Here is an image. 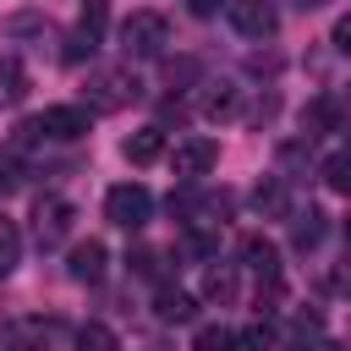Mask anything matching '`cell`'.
<instances>
[{
  "label": "cell",
  "mask_w": 351,
  "mask_h": 351,
  "mask_svg": "<svg viewBox=\"0 0 351 351\" xmlns=\"http://www.w3.org/2000/svg\"><path fill=\"white\" fill-rule=\"evenodd\" d=\"M104 11H110V0H88L82 5V27L88 33H104Z\"/></svg>",
  "instance_id": "484cf974"
},
{
  "label": "cell",
  "mask_w": 351,
  "mask_h": 351,
  "mask_svg": "<svg viewBox=\"0 0 351 351\" xmlns=\"http://www.w3.org/2000/svg\"><path fill=\"white\" fill-rule=\"evenodd\" d=\"M154 313H159L165 324H192V318H197V302H192L186 291H176V285H159V296H154Z\"/></svg>",
  "instance_id": "9c48e42d"
},
{
  "label": "cell",
  "mask_w": 351,
  "mask_h": 351,
  "mask_svg": "<svg viewBox=\"0 0 351 351\" xmlns=\"http://www.w3.org/2000/svg\"><path fill=\"white\" fill-rule=\"evenodd\" d=\"M159 263H165V258H159V252H148V247H143V252H132V269H137V274H148V280H159V274H165Z\"/></svg>",
  "instance_id": "d4e9b609"
},
{
  "label": "cell",
  "mask_w": 351,
  "mask_h": 351,
  "mask_svg": "<svg viewBox=\"0 0 351 351\" xmlns=\"http://www.w3.org/2000/svg\"><path fill=\"white\" fill-rule=\"evenodd\" d=\"M121 154H126L132 165H154V159L165 154V132H159V126H143V132H132V137L121 143Z\"/></svg>",
  "instance_id": "30bf717a"
},
{
  "label": "cell",
  "mask_w": 351,
  "mask_h": 351,
  "mask_svg": "<svg viewBox=\"0 0 351 351\" xmlns=\"http://www.w3.org/2000/svg\"><path fill=\"white\" fill-rule=\"evenodd\" d=\"M165 44H170V22H165L159 11H132V16L121 22V49H126V60H159Z\"/></svg>",
  "instance_id": "6da1fadb"
},
{
  "label": "cell",
  "mask_w": 351,
  "mask_h": 351,
  "mask_svg": "<svg viewBox=\"0 0 351 351\" xmlns=\"http://www.w3.org/2000/svg\"><path fill=\"white\" fill-rule=\"evenodd\" d=\"M329 38H335V49H340V55H351V16H340Z\"/></svg>",
  "instance_id": "83f0119b"
},
{
  "label": "cell",
  "mask_w": 351,
  "mask_h": 351,
  "mask_svg": "<svg viewBox=\"0 0 351 351\" xmlns=\"http://www.w3.org/2000/svg\"><path fill=\"white\" fill-rule=\"evenodd\" d=\"M16 252H22V236H16V225L0 214V280L16 269Z\"/></svg>",
  "instance_id": "ac0fdd59"
},
{
  "label": "cell",
  "mask_w": 351,
  "mask_h": 351,
  "mask_svg": "<svg viewBox=\"0 0 351 351\" xmlns=\"http://www.w3.org/2000/svg\"><path fill=\"white\" fill-rule=\"evenodd\" d=\"M241 258H247V269H258L263 280H280V252H274L269 236H247V241H241Z\"/></svg>",
  "instance_id": "8fae6325"
},
{
  "label": "cell",
  "mask_w": 351,
  "mask_h": 351,
  "mask_svg": "<svg viewBox=\"0 0 351 351\" xmlns=\"http://www.w3.org/2000/svg\"><path fill=\"white\" fill-rule=\"evenodd\" d=\"M16 186H22V159H16V148H0V197Z\"/></svg>",
  "instance_id": "7402d4cb"
},
{
  "label": "cell",
  "mask_w": 351,
  "mask_h": 351,
  "mask_svg": "<svg viewBox=\"0 0 351 351\" xmlns=\"http://www.w3.org/2000/svg\"><path fill=\"white\" fill-rule=\"evenodd\" d=\"M324 186L340 192V197H351V148H340V154L324 159Z\"/></svg>",
  "instance_id": "2e32d148"
},
{
  "label": "cell",
  "mask_w": 351,
  "mask_h": 351,
  "mask_svg": "<svg viewBox=\"0 0 351 351\" xmlns=\"http://www.w3.org/2000/svg\"><path fill=\"white\" fill-rule=\"evenodd\" d=\"M269 346H274V324H263V318L236 335V351H269Z\"/></svg>",
  "instance_id": "d6986e66"
},
{
  "label": "cell",
  "mask_w": 351,
  "mask_h": 351,
  "mask_svg": "<svg viewBox=\"0 0 351 351\" xmlns=\"http://www.w3.org/2000/svg\"><path fill=\"white\" fill-rule=\"evenodd\" d=\"M296 5H302V11H318V5H329V0H296Z\"/></svg>",
  "instance_id": "f546056e"
},
{
  "label": "cell",
  "mask_w": 351,
  "mask_h": 351,
  "mask_svg": "<svg viewBox=\"0 0 351 351\" xmlns=\"http://www.w3.org/2000/svg\"><path fill=\"white\" fill-rule=\"evenodd\" d=\"M71 219H77V208L66 203V197H38V208H33V241L38 247H60L66 236H71Z\"/></svg>",
  "instance_id": "277c9868"
},
{
  "label": "cell",
  "mask_w": 351,
  "mask_h": 351,
  "mask_svg": "<svg viewBox=\"0 0 351 351\" xmlns=\"http://www.w3.org/2000/svg\"><path fill=\"white\" fill-rule=\"evenodd\" d=\"M219 165V143H208V137H186V143H176V154H170V170L181 176V181H197V176H208Z\"/></svg>",
  "instance_id": "52a82bcc"
},
{
  "label": "cell",
  "mask_w": 351,
  "mask_h": 351,
  "mask_svg": "<svg viewBox=\"0 0 351 351\" xmlns=\"http://www.w3.org/2000/svg\"><path fill=\"white\" fill-rule=\"evenodd\" d=\"M143 93V82L132 77V66H99L88 71V110H126Z\"/></svg>",
  "instance_id": "7a4b0ae2"
},
{
  "label": "cell",
  "mask_w": 351,
  "mask_h": 351,
  "mask_svg": "<svg viewBox=\"0 0 351 351\" xmlns=\"http://www.w3.org/2000/svg\"><path fill=\"white\" fill-rule=\"evenodd\" d=\"M225 11H230V27H236L241 38H269V33L280 27L274 0H230Z\"/></svg>",
  "instance_id": "8992f818"
},
{
  "label": "cell",
  "mask_w": 351,
  "mask_h": 351,
  "mask_svg": "<svg viewBox=\"0 0 351 351\" xmlns=\"http://www.w3.org/2000/svg\"><path fill=\"white\" fill-rule=\"evenodd\" d=\"M219 5H230V0H186L192 16H219Z\"/></svg>",
  "instance_id": "f1b7e54d"
},
{
  "label": "cell",
  "mask_w": 351,
  "mask_h": 351,
  "mask_svg": "<svg viewBox=\"0 0 351 351\" xmlns=\"http://www.w3.org/2000/svg\"><path fill=\"white\" fill-rule=\"evenodd\" d=\"M77 351H121V340H115L110 324L88 318V324H77Z\"/></svg>",
  "instance_id": "5bb4252c"
},
{
  "label": "cell",
  "mask_w": 351,
  "mask_h": 351,
  "mask_svg": "<svg viewBox=\"0 0 351 351\" xmlns=\"http://www.w3.org/2000/svg\"><path fill=\"white\" fill-rule=\"evenodd\" d=\"M214 247H219V241H214L208 230H192V236H186V252H197V258H214Z\"/></svg>",
  "instance_id": "4316f807"
},
{
  "label": "cell",
  "mask_w": 351,
  "mask_h": 351,
  "mask_svg": "<svg viewBox=\"0 0 351 351\" xmlns=\"http://www.w3.org/2000/svg\"><path fill=\"white\" fill-rule=\"evenodd\" d=\"M258 208H263V214H280V208H285V186H280V181H263V186H258Z\"/></svg>",
  "instance_id": "cb8c5ba5"
},
{
  "label": "cell",
  "mask_w": 351,
  "mask_h": 351,
  "mask_svg": "<svg viewBox=\"0 0 351 351\" xmlns=\"http://www.w3.org/2000/svg\"><path fill=\"white\" fill-rule=\"evenodd\" d=\"M33 121H38L44 137H55V143H77V137H88L93 110H88V104H49V110L33 115Z\"/></svg>",
  "instance_id": "5b68a950"
},
{
  "label": "cell",
  "mask_w": 351,
  "mask_h": 351,
  "mask_svg": "<svg viewBox=\"0 0 351 351\" xmlns=\"http://www.w3.org/2000/svg\"><path fill=\"white\" fill-rule=\"evenodd\" d=\"M346 247H351V219H346Z\"/></svg>",
  "instance_id": "1f68e13d"
},
{
  "label": "cell",
  "mask_w": 351,
  "mask_h": 351,
  "mask_svg": "<svg viewBox=\"0 0 351 351\" xmlns=\"http://www.w3.org/2000/svg\"><path fill=\"white\" fill-rule=\"evenodd\" d=\"M318 241H324V214H318V208L291 214V247H296V252H313Z\"/></svg>",
  "instance_id": "7c38bea8"
},
{
  "label": "cell",
  "mask_w": 351,
  "mask_h": 351,
  "mask_svg": "<svg viewBox=\"0 0 351 351\" xmlns=\"http://www.w3.org/2000/svg\"><path fill=\"white\" fill-rule=\"evenodd\" d=\"M27 99V71H22V60H0V104L11 110V104H22Z\"/></svg>",
  "instance_id": "4fadbf2b"
},
{
  "label": "cell",
  "mask_w": 351,
  "mask_h": 351,
  "mask_svg": "<svg viewBox=\"0 0 351 351\" xmlns=\"http://www.w3.org/2000/svg\"><path fill=\"white\" fill-rule=\"evenodd\" d=\"M340 121H346V110H340L335 99H318V104L307 110V126H318V132H335Z\"/></svg>",
  "instance_id": "ffe728a7"
},
{
  "label": "cell",
  "mask_w": 351,
  "mask_h": 351,
  "mask_svg": "<svg viewBox=\"0 0 351 351\" xmlns=\"http://www.w3.org/2000/svg\"><path fill=\"white\" fill-rule=\"evenodd\" d=\"M0 351H38V346H0Z\"/></svg>",
  "instance_id": "4dcf8cb0"
},
{
  "label": "cell",
  "mask_w": 351,
  "mask_h": 351,
  "mask_svg": "<svg viewBox=\"0 0 351 351\" xmlns=\"http://www.w3.org/2000/svg\"><path fill=\"white\" fill-rule=\"evenodd\" d=\"M104 214H110V225H121V230H143V225L154 219V192L137 186V181H121V186H110Z\"/></svg>",
  "instance_id": "3957f363"
},
{
  "label": "cell",
  "mask_w": 351,
  "mask_h": 351,
  "mask_svg": "<svg viewBox=\"0 0 351 351\" xmlns=\"http://www.w3.org/2000/svg\"><path fill=\"white\" fill-rule=\"evenodd\" d=\"M203 296H208V302H230V296H236V274H219V269H214V274L203 280Z\"/></svg>",
  "instance_id": "603a6c76"
},
{
  "label": "cell",
  "mask_w": 351,
  "mask_h": 351,
  "mask_svg": "<svg viewBox=\"0 0 351 351\" xmlns=\"http://www.w3.org/2000/svg\"><path fill=\"white\" fill-rule=\"evenodd\" d=\"M192 351H236V335H230L225 324H203V329L192 335Z\"/></svg>",
  "instance_id": "e0dca14e"
},
{
  "label": "cell",
  "mask_w": 351,
  "mask_h": 351,
  "mask_svg": "<svg viewBox=\"0 0 351 351\" xmlns=\"http://www.w3.org/2000/svg\"><path fill=\"white\" fill-rule=\"evenodd\" d=\"M329 351H335V346H329Z\"/></svg>",
  "instance_id": "d6a6232c"
},
{
  "label": "cell",
  "mask_w": 351,
  "mask_h": 351,
  "mask_svg": "<svg viewBox=\"0 0 351 351\" xmlns=\"http://www.w3.org/2000/svg\"><path fill=\"white\" fill-rule=\"evenodd\" d=\"M236 104H241V99H236V82H214L208 99H203V115H208V121H230Z\"/></svg>",
  "instance_id": "9a60e30c"
},
{
  "label": "cell",
  "mask_w": 351,
  "mask_h": 351,
  "mask_svg": "<svg viewBox=\"0 0 351 351\" xmlns=\"http://www.w3.org/2000/svg\"><path fill=\"white\" fill-rule=\"evenodd\" d=\"M93 49H99V33L77 27V33H71V44H66V60H71V66H82V60H93Z\"/></svg>",
  "instance_id": "44dd1931"
},
{
  "label": "cell",
  "mask_w": 351,
  "mask_h": 351,
  "mask_svg": "<svg viewBox=\"0 0 351 351\" xmlns=\"http://www.w3.org/2000/svg\"><path fill=\"white\" fill-rule=\"evenodd\" d=\"M104 263H110L104 241H77V247H71V258H66L71 280H82V285H99V280H104Z\"/></svg>",
  "instance_id": "ba28073f"
}]
</instances>
